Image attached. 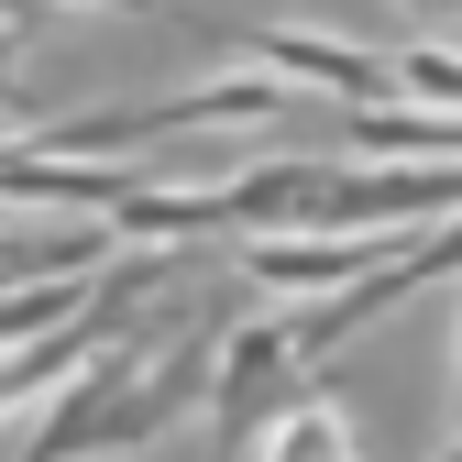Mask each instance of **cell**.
<instances>
[{"mask_svg":"<svg viewBox=\"0 0 462 462\" xmlns=\"http://www.w3.org/2000/svg\"><path fill=\"white\" fill-rule=\"evenodd\" d=\"M12 55H23V23H0V122L23 110V67H12Z\"/></svg>","mask_w":462,"mask_h":462,"instance_id":"obj_6","label":"cell"},{"mask_svg":"<svg viewBox=\"0 0 462 462\" xmlns=\"http://www.w3.org/2000/svg\"><path fill=\"white\" fill-rule=\"evenodd\" d=\"M451 408H462V341H451Z\"/></svg>","mask_w":462,"mask_h":462,"instance_id":"obj_7","label":"cell"},{"mask_svg":"<svg viewBox=\"0 0 462 462\" xmlns=\"http://www.w3.org/2000/svg\"><path fill=\"white\" fill-rule=\"evenodd\" d=\"M408 231H243V275L275 286V298H319V286L374 275Z\"/></svg>","mask_w":462,"mask_h":462,"instance_id":"obj_1","label":"cell"},{"mask_svg":"<svg viewBox=\"0 0 462 462\" xmlns=\"http://www.w3.org/2000/svg\"><path fill=\"white\" fill-rule=\"evenodd\" d=\"M319 177L330 165H243V177H220L209 199H220V231H309V199H319Z\"/></svg>","mask_w":462,"mask_h":462,"instance_id":"obj_3","label":"cell"},{"mask_svg":"<svg viewBox=\"0 0 462 462\" xmlns=\"http://www.w3.org/2000/svg\"><path fill=\"white\" fill-rule=\"evenodd\" d=\"M440 462H462V430H451V451H440Z\"/></svg>","mask_w":462,"mask_h":462,"instance_id":"obj_9","label":"cell"},{"mask_svg":"<svg viewBox=\"0 0 462 462\" xmlns=\"http://www.w3.org/2000/svg\"><path fill=\"white\" fill-rule=\"evenodd\" d=\"M419 12H462V0H419Z\"/></svg>","mask_w":462,"mask_h":462,"instance_id":"obj_8","label":"cell"},{"mask_svg":"<svg viewBox=\"0 0 462 462\" xmlns=\"http://www.w3.org/2000/svg\"><path fill=\"white\" fill-rule=\"evenodd\" d=\"M254 451L264 462H364V440H353V408H341V396H286V408L254 430Z\"/></svg>","mask_w":462,"mask_h":462,"instance_id":"obj_4","label":"cell"},{"mask_svg":"<svg viewBox=\"0 0 462 462\" xmlns=\"http://www.w3.org/2000/svg\"><path fill=\"white\" fill-rule=\"evenodd\" d=\"M385 88H408V99H430V110H462V55H440V44H408L385 67Z\"/></svg>","mask_w":462,"mask_h":462,"instance_id":"obj_5","label":"cell"},{"mask_svg":"<svg viewBox=\"0 0 462 462\" xmlns=\"http://www.w3.org/2000/svg\"><path fill=\"white\" fill-rule=\"evenodd\" d=\"M231 44L264 55L275 78L330 88V99H385V67H374V55H353V44H330V33H286V23H264V33H231Z\"/></svg>","mask_w":462,"mask_h":462,"instance_id":"obj_2","label":"cell"}]
</instances>
